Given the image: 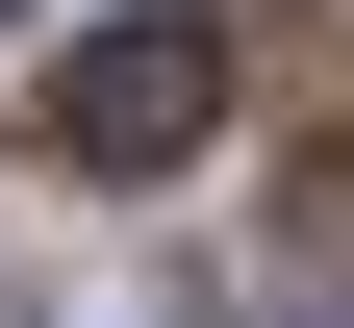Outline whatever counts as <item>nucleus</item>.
<instances>
[{"mask_svg":"<svg viewBox=\"0 0 354 328\" xmlns=\"http://www.w3.org/2000/svg\"><path fill=\"white\" fill-rule=\"evenodd\" d=\"M203 126H228V51H203L177 0H152V26H102V51H51V152H76V177H177Z\"/></svg>","mask_w":354,"mask_h":328,"instance_id":"1","label":"nucleus"},{"mask_svg":"<svg viewBox=\"0 0 354 328\" xmlns=\"http://www.w3.org/2000/svg\"><path fill=\"white\" fill-rule=\"evenodd\" d=\"M0 26H26V0H0Z\"/></svg>","mask_w":354,"mask_h":328,"instance_id":"2","label":"nucleus"},{"mask_svg":"<svg viewBox=\"0 0 354 328\" xmlns=\"http://www.w3.org/2000/svg\"><path fill=\"white\" fill-rule=\"evenodd\" d=\"M177 26H203V0H177Z\"/></svg>","mask_w":354,"mask_h":328,"instance_id":"3","label":"nucleus"}]
</instances>
